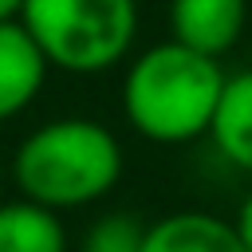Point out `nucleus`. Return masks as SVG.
Returning a JSON list of instances; mask_svg holds the SVG:
<instances>
[{"label":"nucleus","instance_id":"9d476101","mask_svg":"<svg viewBox=\"0 0 252 252\" xmlns=\"http://www.w3.org/2000/svg\"><path fill=\"white\" fill-rule=\"evenodd\" d=\"M236 232H240L244 248L252 252V189H248V197H244V201H240V209H236Z\"/></svg>","mask_w":252,"mask_h":252},{"label":"nucleus","instance_id":"f03ea898","mask_svg":"<svg viewBox=\"0 0 252 252\" xmlns=\"http://www.w3.org/2000/svg\"><path fill=\"white\" fill-rule=\"evenodd\" d=\"M122 165V142L110 126L98 118H51L16 146L12 181L20 197L67 213L110 197Z\"/></svg>","mask_w":252,"mask_h":252},{"label":"nucleus","instance_id":"1a4fd4ad","mask_svg":"<svg viewBox=\"0 0 252 252\" xmlns=\"http://www.w3.org/2000/svg\"><path fill=\"white\" fill-rule=\"evenodd\" d=\"M142 240H146V224L138 217L106 213L83 232L79 252H142Z\"/></svg>","mask_w":252,"mask_h":252},{"label":"nucleus","instance_id":"9b49d317","mask_svg":"<svg viewBox=\"0 0 252 252\" xmlns=\"http://www.w3.org/2000/svg\"><path fill=\"white\" fill-rule=\"evenodd\" d=\"M20 12H24V0H0V24L20 20Z\"/></svg>","mask_w":252,"mask_h":252},{"label":"nucleus","instance_id":"f8f14e48","mask_svg":"<svg viewBox=\"0 0 252 252\" xmlns=\"http://www.w3.org/2000/svg\"><path fill=\"white\" fill-rule=\"evenodd\" d=\"M0 201H4V161H0Z\"/></svg>","mask_w":252,"mask_h":252},{"label":"nucleus","instance_id":"0eeeda50","mask_svg":"<svg viewBox=\"0 0 252 252\" xmlns=\"http://www.w3.org/2000/svg\"><path fill=\"white\" fill-rule=\"evenodd\" d=\"M209 138L236 173L252 177V67L224 79Z\"/></svg>","mask_w":252,"mask_h":252},{"label":"nucleus","instance_id":"20e7f679","mask_svg":"<svg viewBox=\"0 0 252 252\" xmlns=\"http://www.w3.org/2000/svg\"><path fill=\"white\" fill-rule=\"evenodd\" d=\"M248 32V0H169V39L224 59Z\"/></svg>","mask_w":252,"mask_h":252},{"label":"nucleus","instance_id":"6e6552de","mask_svg":"<svg viewBox=\"0 0 252 252\" xmlns=\"http://www.w3.org/2000/svg\"><path fill=\"white\" fill-rule=\"evenodd\" d=\"M0 252H67L63 217L28 197L0 201Z\"/></svg>","mask_w":252,"mask_h":252},{"label":"nucleus","instance_id":"7ed1b4c3","mask_svg":"<svg viewBox=\"0 0 252 252\" xmlns=\"http://www.w3.org/2000/svg\"><path fill=\"white\" fill-rule=\"evenodd\" d=\"M20 24L55 71L102 75L138 39V0H24Z\"/></svg>","mask_w":252,"mask_h":252},{"label":"nucleus","instance_id":"423d86ee","mask_svg":"<svg viewBox=\"0 0 252 252\" xmlns=\"http://www.w3.org/2000/svg\"><path fill=\"white\" fill-rule=\"evenodd\" d=\"M142 252H248V248L236 232V220H224L205 209H181L146 224Z\"/></svg>","mask_w":252,"mask_h":252},{"label":"nucleus","instance_id":"f257e3e1","mask_svg":"<svg viewBox=\"0 0 252 252\" xmlns=\"http://www.w3.org/2000/svg\"><path fill=\"white\" fill-rule=\"evenodd\" d=\"M220 59H209L177 39L154 43L138 51L122 79V114L146 142L185 146L209 138L220 91H224Z\"/></svg>","mask_w":252,"mask_h":252},{"label":"nucleus","instance_id":"39448f33","mask_svg":"<svg viewBox=\"0 0 252 252\" xmlns=\"http://www.w3.org/2000/svg\"><path fill=\"white\" fill-rule=\"evenodd\" d=\"M47 71H51V63L43 59V51L28 35V28L20 20L0 24V122L24 114L39 98Z\"/></svg>","mask_w":252,"mask_h":252}]
</instances>
